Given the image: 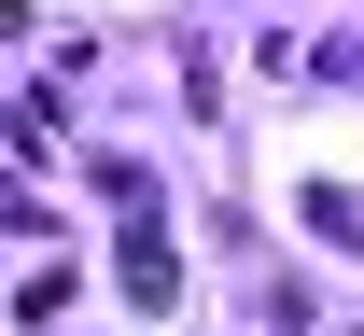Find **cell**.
<instances>
[{
	"instance_id": "1",
	"label": "cell",
	"mask_w": 364,
	"mask_h": 336,
	"mask_svg": "<svg viewBox=\"0 0 364 336\" xmlns=\"http://www.w3.org/2000/svg\"><path fill=\"white\" fill-rule=\"evenodd\" d=\"M168 281H182V266H168V239H154V196H127V294L168 308Z\"/></svg>"
}]
</instances>
